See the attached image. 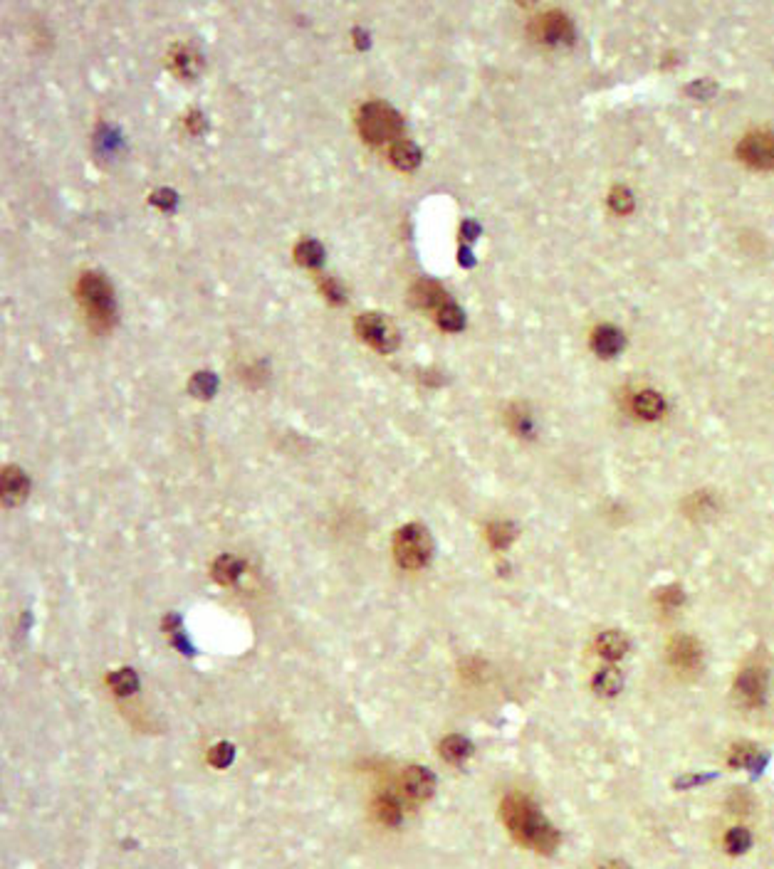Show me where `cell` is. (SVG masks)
Listing matches in <instances>:
<instances>
[{
    "label": "cell",
    "instance_id": "1",
    "mask_svg": "<svg viewBox=\"0 0 774 869\" xmlns=\"http://www.w3.org/2000/svg\"><path fill=\"white\" fill-rule=\"evenodd\" d=\"M500 815L517 844L537 854H554L560 850V830L544 818L540 805L525 792L505 795V801L500 805Z\"/></svg>",
    "mask_w": 774,
    "mask_h": 869
},
{
    "label": "cell",
    "instance_id": "2",
    "mask_svg": "<svg viewBox=\"0 0 774 869\" xmlns=\"http://www.w3.org/2000/svg\"><path fill=\"white\" fill-rule=\"evenodd\" d=\"M75 297L77 304L85 312V319L89 329L95 332H109L117 319V302H114V290L109 280L97 270L82 272L75 284Z\"/></svg>",
    "mask_w": 774,
    "mask_h": 869
},
{
    "label": "cell",
    "instance_id": "3",
    "mask_svg": "<svg viewBox=\"0 0 774 869\" xmlns=\"http://www.w3.org/2000/svg\"><path fill=\"white\" fill-rule=\"evenodd\" d=\"M356 128L369 146H394L401 141L404 134V119L401 114L388 107L387 102L371 99L364 102L356 111Z\"/></svg>",
    "mask_w": 774,
    "mask_h": 869
},
{
    "label": "cell",
    "instance_id": "4",
    "mask_svg": "<svg viewBox=\"0 0 774 869\" xmlns=\"http://www.w3.org/2000/svg\"><path fill=\"white\" fill-rule=\"evenodd\" d=\"M433 554L428 528L421 524H406L394 534V558L406 571L426 568Z\"/></svg>",
    "mask_w": 774,
    "mask_h": 869
},
{
    "label": "cell",
    "instance_id": "5",
    "mask_svg": "<svg viewBox=\"0 0 774 869\" xmlns=\"http://www.w3.org/2000/svg\"><path fill=\"white\" fill-rule=\"evenodd\" d=\"M356 336L364 343H369L371 349L379 351V353H394L401 343V333L396 329V324L381 312H364L356 319Z\"/></svg>",
    "mask_w": 774,
    "mask_h": 869
},
{
    "label": "cell",
    "instance_id": "6",
    "mask_svg": "<svg viewBox=\"0 0 774 869\" xmlns=\"http://www.w3.org/2000/svg\"><path fill=\"white\" fill-rule=\"evenodd\" d=\"M666 655H668V665L683 677H696L703 670V649H700V642L690 635H673Z\"/></svg>",
    "mask_w": 774,
    "mask_h": 869
},
{
    "label": "cell",
    "instance_id": "7",
    "mask_svg": "<svg viewBox=\"0 0 774 869\" xmlns=\"http://www.w3.org/2000/svg\"><path fill=\"white\" fill-rule=\"evenodd\" d=\"M530 33L534 35V40L542 45H567L574 37V27L562 10H547L542 15H537L530 26Z\"/></svg>",
    "mask_w": 774,
    "mask_h": 869
},
{
    "label": "cell",
    "instance_id": "8",
    "mask_svg": "<svg viewBox=\"0 0 774 869\" xmlns=\"http://www.w3.org/2000/svg\"><path fill=\"white\" fill-rule=\"evenodd\" d=\"M738 156L758 171H774V134L752 131L738 146Z\"/></svg>",
    "mask_w": 774,
    "mask_h": 869
},
{
    "label": "cell",
    "instance_id": "9",
    "mask_svg": "<svg viewBox=\"0 0 774 869\" xmlns=\"http://www.w3.org/2000/svg\"><path fill=\"white\" fill-rule=\"evenodd\" d=\"M735 694L745 707H762L767 697V672L762 667H745L735 680Z\"/></svg>",
    "mask_w": 774,
    "mask_h": 869
},
{
    "label": "cell",
    "instance_id": "10",
    "mask_svg": "<svg viewBox=\"0 0 774 869\" xmlns=\"http://www.w3.org/2000/svg\"><path fill=\"white\" fill-rule=\"evenodd\" d=\"M401 791L411 803L428 801L430 795L436 792V776L430 773L428 768L423 766H408L401 776Z\"/></svg>",
    "mask_w": 774,
    "mask_h": 869
},
{
    "label": "cell",
    "instance_id": "11",
    "mask_svg": "<svg viewBox=\"0 0 774 869\" xmlns=\"http://www.w3.org/2000/svg\"><path fill=\"white\" fill-rule=\"evenodd\" d=\"M411 304L423 312H430V314H439L440 309L450 304V294L440 287L439 281L418 280L411 287Z\"/></svg>",
    "mask_w": 774,
    "mask_h": 869
},
{
    "label": "cell",
    "instance_id": "12",
    "mask_svg": "<svg viewBox=\"0 0 774 869\" xmlns=\"http://www.w3.org/2000/svg\"><path fill=\"white\" fill-rule=\"evenodd\" d=\"M30 495V477L15 465L3 467V502L8 506L23 504Z\"/></svg>",
    "mask_w": 774,
    "mask_h": 869
},
{
    "label": "cell",
    "instance_id": "13",
    "mask_svg": "<svg viewBox=\"0 0 774 869\" xmlns=\"http://www.w3.org/2000/svg\"><path fill=\"white\" fill-rule=\"evenodd\" d=\"M169 65H171V69L179 77L193 79L198 75L201 65H203V60H201V55H198L193 47L179 43L173 45L171 52H169Z\"/></svg>",
    "mask_w": 774,
    "mask_h": 869
},
{
    "label": "cell",
    "instance_id": "14",
    "mask_svg": "<svg viewBox=\"0 0 774 869\" xmlns=\"http://www.w3.org/2000/svg\"><path fill=\"white\" fill-rule=\"evenodd\" d=\"M371 808H374V818L379 820L381 825L396 827L404 820V803L394 792H379Z\"/></svg>",
    "mask_w": 774,
    "mask_h": 869
},
{
    "label": "cell",
    "instance_id": "15",
    "mask_svg": "<svg viewBox=\"0 0 774 869\" xmlns=\"http://www.w3.org/2000/svg\"><path fill=\"white\" fill-rule=\"evenodd\" d=\"M388 158L394 163L398 171H413V169H418L421 166V148L408 141V138H401V141H396L391 148H388Z\"/></svg>",
    "mask_w": 774,
    "mask_h": 869
},
{
    "label": "cell",
    "instance_id": "16",
    "mask_svg": "<svg viewBox=\"0 0 774 869\" xmlns=\"http://www.w3.org/2000/svg\"><path fill=\"white\" fill-rule=\"evenodd\" d=\"M592 349L602 358L616 356L624 349V333L614 326H599L592 333Z\"/></svg>",
    "mask_w": 774,
    "mask_h": 869
},
{
    "label": "cell",
    "instance_id": "17",
    "mask_svg": "<svg viewBox=\"0 0 774 869\" xmlns=\"http://www.w3.org/2000/svg\"><path fill=\"white\" fill-rule=\"evenodd\" d=\"M439 753L443 756V761L448 763H453V766H463L465 761L473 756V743L468 741L465 736L460 733H450L446 736L439 746Z\"/></svg>",
    "mask_w": 774,
    "mask_h": 869
},
{
    "label": "cell",
    "instance_id": "18",
    "mask_svg": "<svg viewBox=\"0 0 774 869\" xmlns=\"http://www.w3.org/2000/svg\"><path fill=\"white\" fill-rule=\"evenodd\" d=\"M730 763L735 768H748L752 776H759V771L765 768L767 756L762 751H758L752 743H738L730 751Z\"/></svg>",
    "mask_w": 774,
    "mask_h": 869
},
{
    "label": "cell",
    "instance_id": "19",
    "mask_svg": "<svg viewBox=\"0 0 774 869\" xmlns=\"http://www.w3.org/2000/svg\"><path fill=\"white\" fill-rule=\"evenodd\" d=\"M243 571H245V563H243L238 556H231V554L218 556V558L213 561V566H211V573H213V578L218 580L221 586H231V583H235V580L243 576Z\"/></svg>",
    "mask_w": 774,
    "mask_h": 869
},
{
    "label": "cell",
    "instance_id": "20",
    "mask_svg": "<svg viewBox=\"0 0 774 869\" xmlns=\"http://www.w3.org/2000/svg\"><path fill=\"white\" fill-rule=\"evenodd\" d=\"M634 413L641 420H658L666 413V401L661 398V393L641 391L634 395Z\"/></svg>",
    "mask_w": 774,
    "mask_h": 869
},
{
    "label": "cell",
    "instance_id": "21",
    "mask_svg": "<svg viewBox=\"0 0 774 869\" xmlns=\"http://www.w3.org/2000/svg\"><path fill=\"white\" fill-rule=\"evenodd\" d=\"M626 649H628V639L626 635L619 630L602 632V635L596 638V652H599L604 659L616 662V659H621V657L626 655Z\"/></svg>",
    "mask_w": 774,
    "mask_h": 869
},
{
    "label": "cell",
    "instance_id": "22",
    "mask_svg": "<svg viewBox=\"0 0 774 869\" xmlns=\"http://www.w3.org/2000/svg\"><path fill=\"white\" fill-rule=\"evenodd\" d=\"M592 690L593 694H599V697H616V694L624 690V674H621L616 667H606L602 672H596Z\"/></svg>",
    "mask_w": 774,
    "mask_h": 869
},
{
    "label": "cell",
    "instance_id": "23",
    "mask_svg": "<svg viewBox=\"0 0 774 869\" xmlns=\"http://www.w3.org/2000/svg\"><path fill=\"white\" fill-rule=\"evenodd\" d=\"M294 260L302 267H307V270H315V267H322L325 262V248H322V242L312 238L300 240L297 245H294Z\"/></svg>",
    "mask_w": 774,
    "mask_h": 869
},
{
    "label": "cell",
    "instance_id": "24",
    "mask_svg": "<svg viewBox=\"0 0 774 869\" xmlns=\"http://www.w3.org/2000/svg\"><path fill=\"white\" fill-rule=\"evenodd\" d=\"M107 682H109L117 697H131V694L139 691V677L131 667H121L117 672H112L107 677Z\"/></svg>",
    "mask_w": 774,
    "mask_h": 869
},
{
    "label": "cell",
    "instance_id": "25",
    "mask_svg": "<svg viewBox=\"0 0 774 869\" xmlns=\"http://www.w3.org/2000/svg\"><path fill=\"white\" fill-rule=\"evenodd\" d=\"M485 537H488L492 548L502 551V548H508V546L515 541L517 528L515 524H510V521H492V524H488V528H485Z\"/></svg>",
    "mask_w": 774,
    "mask_h": 869
},
{
    "label": "cell",
    "instance_id": "26",
    "mask_svg": "<svg viewBox=\"0 0 774 869\" xmlns=\"http://www.w3.org/2000/svg\"><path fill=\"white\" fill-rule=\"evenodd\" d=\"M215 391H218V375L215 373H211V371H198V373L191 375L189 393L191 395H196L198 401L213 398Z\"/></svg>",
    "mask_w": 774,
    "mask_h": 869
},
{
    "label": "cell",
    "instance_id": "27",
    "mask_svg": "<svg viewBox=\"0 0 774 869\" xmlns=\"http://www.w3.org/2000/svg\"><path fill=\"white\" fill-rule=\"evenodd\" d=\"M508 425L510 430L520 437H530L534 433V423L532 415H530V410L525 405H512L508 410Z\"/></svg>",
    "mask_w": 774,
    "mask_h": 869
},
{
    "label": "cell",
    "instance_id": "28",
    "mask_svg": "<svg viewBox=\"0 0 774 869\" xmlns=\"http://www.w3.org/2000/svg\"><path fill=\"white\" fill-rule=\"evenodd\" d=\"M436 322L443 332H460L465 326V314L463 309L458 307V304H448L446 309H440L439 314H436Z\"/></svg>",
    "mask_w": 774,
    "mask_h": 869
},
{
    "label": "cell",
    "instance_id": "29",
    "mask_svg": "<svg viewBox=\"0 0 774 869\" xmlns=\"http://www.w3.org/2000/svg\"><path fill=\"white\" fill-rule=\"evenodd\" d=\"M749 843H752V837H749L745 827H732L730 833L725 835V853L732 854V857L745 854L749 850Z\"/></svg>",
    "mask_w": 774,
    "mask_h": 869
},
{
    "label": "cell",
    "instance_id": "30",
    "mask_svg": "<svg viewBox=\"0 0 774 869\" xmlns=\"http://www.w3.org/2000/svg\"><path fill=\"white\" fill-rule=\"evenodd\" d=\"M655 603L663 613H673L686 603V593L680 590V586H668V588H661L655 593Z\"/></svg>",
    "mask_w": 774,
    "mask_h": 869
},
{
    "label": "cell",
    "instance_id": "31",
    "mask_svg": "<svg viewBox=\"0 0 774 869\" xmlns=\"http://www.w3.org/2000/svg\"><path fill=\"white\" fill-rule=\"evenodd\" d=\"M319 291H322V297L327 299L329 304H335V307H342V304L346 302L345 284L336 280V277H322V281H319Z\"/></svg>",
    "mask_w": 774,
    "mask_h": 869
},
{
    "label": "cell",
    "instance_id": "32",
    "mask_svg": "<svg viewBox=\"0 0 774 869\" xmlns=\"http://www.w3.org/2000/svg\"><path fill=\"white\" fill-rule=\"evenodd\" d=\"M164 628L171 632V638H169V639H171L173 648H179L181 652H186V655H191V652H193V645H191L189 639H186V635H183V630H181V618H179V615H166Z\"/></svg>",
    "mask_w": 774,
    "mask_h": 869
},
{
    "label": "cell",
    "instance_id": "33",
    "mask_svg": "<svg viewBox=\"0 0 774 869\" xmlns=\"http://www.w3.org/2000/svg\"><path fill=\"white\" fill-rule=\"evenodd\" d=\"M235 759V746L228 741L215 743L213 749L208 751V763L213 768H228Z\"/></svg>",
    "mask_w": 774,
    "mask_h": 869
},
{
    "label": "cell",
    "instance_id": "34",
    "mask_svg": "<svg viewBox=\"0 0 774 869\" xmlns=\"http://www.w3.org/2000/svg\"><path fill=\"white\" fill-rule=\"evenodd\" d=\"M609 203L616 213H628V210L634 208V198H631V193H628L626 188H616V190L611 193Z\"/></svg>",
    "mask_w": 774,
    "mask_h": 869
},
{
    "label": "cell",
    "instance_id": "35",
    "mask_svg": "<svg viewBox=\"0 0 774 869\" xmlns=\"http://www.w3.org/2000/svg\"><path fill=\"white\" fill-rule=\"evenodd\" d=\"M149 203L156 205V208H161V210H173V205H176V193L169 190V188H161V190L151 193Z\"/></svg>",
    "mask_w": 774,
    "mask_h": 869
},
{
    "label": "cell",
    "instance_id": "36",
    "mask_svg": "<svg viewBox=\"0 0 774 869\" xmlns=\"http://www.w3.org/2000/svg\"><path fill=\"white\" fill-rule=\"evenodd\" d=\"M186 127H189L191 134H201L203 128H206V121H203V114L201 111H191L189 117H186Z\"/></svg>",
    "mask_w": 774,
    "mask_h": 869
},
{
    "label": "cell",
    "instance_id": "37",
    "mask_svg": "<svg viewBox=\"0 0 774 869\" xmlns=\"http://www.w3.org/2000/svg\"><path fill=\"white\" fill-rule=\"evenodd\" d=\"M354 37H356V47H359V50L369 47V35L364 33L362 27H354Z\"/></svg>",
    "mask_w": 774,
    "mask_h": 869
},
{
    "label": "cell",
    "instance_id": "38",
    "mask_svg": "<svg viewBox=\"0 0 774 869\" xmlns=\"http://www.w3.org/2000/svg\"><path fill=\"white\" fill-rule=\"evenodd\" d=\"M602 869H624V867H621V864H606V867H602Z\"/></svg>",
    "mask_w": 774,
    "mask_h": 869
}]
</instances>
